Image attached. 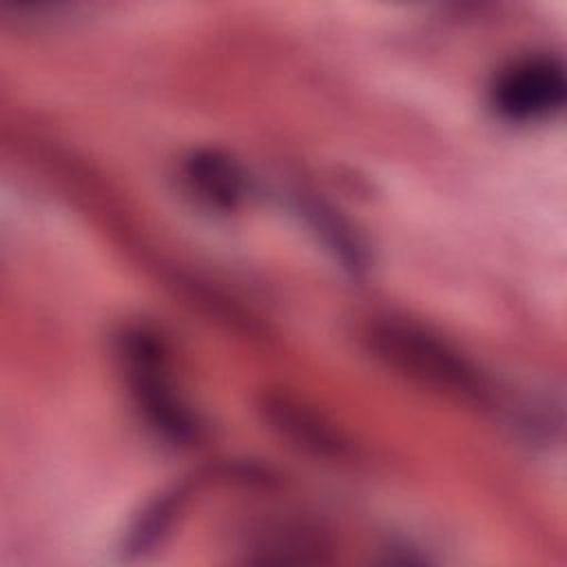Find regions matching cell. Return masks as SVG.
<instances>
[{
  "mask_svg": "<svg viewBox=\"0 0 567 567\" xmlns=\"http://www.w3.org/2000/svg\"><path fill=\"white\" fill-rule=\"evenodd\" d=\"M565 95V66L551 55L516 60L503 69L492 84V106L512 122L549 117L563 109Z\"/></svg>",
  "mask_w": 567,
  "mask_h": 567,
  "instance_id": "6da1fadb",
  "label": "cell"
},
{
  "mask_svg": "<svg viewBox=\"0 0 567 567\" xmlns=\"http://www.w3.org/2000/svg\"><path fill=\"white\" fill-rule=\"evenodd\" d=\"M124 354L135 379V392L140 396V403L144 405L153 425L173 441L193 439L195 423L188 410L175 399L168 383L159 374L164 372L159 346L146 332L140 330L126 334Z\"/></svg>",
  "mask_w": 567,
  "mask_h": 567,
  "instance_id": "7a4b0ae2",
  "label": "cell"
},
{
  "mask_svg": "<svg viewBox=\"0 0 567 567\" xmlns=\"http://www.w3.org/2000/svg\"><path fill=\"white\" fill-rule=\"evenodd\" d=\"M377 346L381 352H385L388 359L416 370L419 374L439 381L441 385H452L461 390L476 392V381L472 372L458 361L454 354H450L443 346L436 341H430L427 334L416 332L405 326H383L374 334Z\"/></svg>",
  "mask_w": 567,
  "mask_h": 567,
  "instance_id": "3957f363",
  "label": "cell"
},
{
  "mask_svg": "<svg viewBox=\"0 0 567 567\" xmlns=\"http://www.w3.org/2000/svg\"><path fill=\"white\" fill-rule=\"evenodd\" d=\"M184 179L204 204L219 210L235 208L244 195L239 166L217 151L195 153L184 166Z\"/></svg>",
  "mask_w": 567,
  "mask_h": 567,
  "instance_id": "277c9868",
  "label": "cell"
}]
</instances>
